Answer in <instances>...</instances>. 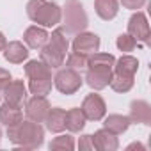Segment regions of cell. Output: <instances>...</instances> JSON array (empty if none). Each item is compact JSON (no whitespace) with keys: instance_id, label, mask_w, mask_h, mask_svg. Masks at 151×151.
<instances>
[{"instance_id":"obj_1","label":"cell","mask_w":151,"mask_h":151,"mask_svg":"<svg viewBox=\"0 0 151 151\" xmlns=\"http://www.w3.org/2000/svg\"><path fill=\"white\" fill-rule=\"evenodd\" d=\"M114 62L116 57L110 53H100V52L91 53V57L87 59V75H86V82L91 89L101 91L110 84Z\"/></svg>"},{"instance_id":"obj_2","label":"cell","mask_w":151,"mask_h":151,"mask_svg":"<svg viewBox=\"0 0 151 151\" xmlns=\"http://www.w3.org/2000/svg\"><path fill=\"white\" fill-rule=\"evenodd\" d=\"M7 137L13 144L27 147V149H36L43 144L45 140V130L39 123L34 121H20L13 126H7Z\"/></svg>"},{"instance_id":"obj_3","label":"cell","mask_w":151,"mask_h":151,"mask_svg":"<svg viewBox=\"0 0 151 151\" xmlns=\"http://www.w3.org/2000/svg\"><path fill=\"white\" fill-rule=\"evenodd\" d=\"M27 14L34 23L43 27H55L57 23H60L62 18L60 7L53 2H46V0H29Z\"/></svg>"},{"instance_id":"obj_4","label":"cell","mask_w":151,"mask_h":151,"mask_svg":"<svg viewBox=\"0 0 151 151\" xmlns=\"http://www.w3.org/2000/svg\"><path fill=\"white\" fill-rule=\"evenodd\" d=\"M89 25L87 14L78 0H69L64 6V27L62 30L68 34H78L84 32Z\"/></svg>"},{"instance_id":"obj_5","label":"cell","mask_w":151,"mask_h":151,"mask_svg":"<svg viewBox=\"0 0 151 151\" xmlns=\"http://www.w3.org/2000/svg\"><path fill=\"white\" fill-rule=\"evenodd\" d=\"M53 84L62 94H75L82 87V77H80V73L77 69L64 68V69L57 71L55 78H53Z\"/></svg>"},{"instance_id":"obj_6","label":"cell","mask_w":151,"mask_h":151,"mask_svg":"<svg viewBox=\"0 0 151 151\" xmlns=\"http://www.w3.org/2000/svg\"><path fill=\"white\" fill-rule=\"evenodd\" d=\"M50 110V103L45 96H32L25 101V114L34 123H43Z\"/></svg>"},{"instance_id":"obj_7","label":"cell","mask_w":151,"mask_h":151,"mask_svg":"<svg viewBox=\"0 0 151 151\" xmlns=\"http://www.w3.org/2000/svg\"><path fill=\"white\" fill-rule=\"evenodd\" d=\"M128 34L140 43H147L149 41V23L144 13L137 11L135 14H132L130 22H128Z\"/></svg>"},{"instance_id":"obj_8","label":"cell","mask_w":151,"mask_h":151,"mask_svg":"<svg viewBox=\"0 0 151 151\" xmlns=\"http://www.w3.org/2000/svg\"><path fill=\"white\" fill-rule=\"evenodd\" d=\"M82 112L89 121H100L105 117L107 105L100 94H89V96H86V100L82 103Z\"/></svg>"},{"instance_id":"obj_9","label":"cell","mask_w":151,"mask_h":151,"mask_svg":"<svg viewBox=\"0 0 151 151\" xmlns=\"http://www.w3.org/2000/svg\"><path fill=\"white\" fill-rule=\"evenodd\" d=\"M100 50V37L93 32H78L73 39V52L91 55Z\"/></svg>"},{"instance_id":"obj_10","label":"cell","mask_w":151,"mask_h":151,"mask_svg":"<svg viewBox=\"0 0 151 151\" xmlns=\"http://www.w3.org/2000/svg\"><path fill=\"white\" fill-rule=\"evenodd\" d=\"M39 50H41V52H39V57H41V60H43L48 68L57 69V68H60V66L64 64V57H66V53L60 52L57 46H53L50 41H46V45L41 46Z\"/></svg>"},{"instance_id":"obj_11","label":"cell","mask_w":151,"mask_h":151,"mask_svg":"<svg viewBox=\"0 0 151 151\" xmlns=\"http://www.w3.org/2000/svg\"><path fill=\"white\" fill-rule=\"evenodd\" d=\"M2 93H4V98H6L7 103L22 107L27 101V87H25V84L22 80H11L9 86Z\"/></svg>"},{"instance_id":"obj_12","label":"cell","mask_w":151,"mask_h":151,"mask_svg":"<svg viewBox=\"0 0 151 151\" xmlns=\"http://www.w3.org/2000/svg\"><path fill=\"white\" fill-rule=\"evenodd\" d=\"M130 123L149 124L151 123V107L144 100H135L130 105Z\"/></svg>"},{"instance_id":"obj_13","label":"cell","mask_w":151,"mask_h":151,"mask_svg":"<svg viewBox=\"0 0 151 151\" xmlns=\"http://www.w3.org/2000/svg\"><path fill=\"white\" fill-rule=\"evenodd\" d=\"M93 144H94V149L98 151H116L119 147V140L114 133H110L109 130H98L94 135H93Z\"/></svg>"},{"instance_id":"obj_14","label":"cell","mask_w":151,"mask_h":151,"mask_svg":"<svg viewBox=\"0 0 151 151\" xmlns=\"http://www.w3.org/2000/svg\"><path fill=\"white\" fill-rule=\"evenodd\" d=\"M23 41L27 43V46H30V48H34V50H39L41 46L46 45V41H48V32H46L45 29L37 27V25H32V27H29V29L25 30Z\"/></svg>"},{"instance_id":"obj_15","label":"cell","mask_w":151,"mask_h":151,"mask_svg":"<svg viewBox=\"0 0 151 151\" xmlns=\"http://www.w3.org/2000/svg\"><path fill=\"white\" fill-rule=\"evenodd\" d=\"M4 52V57L7 62H13V64H22L23 60H27L29 57V50L23 46V43L20 41H11L6 45V48L2 50Z\"/></svg>"},{"instance_id":"obj_16","label":"cell","mask_w":151,"mask_h":151,"mask_svg":"<svg viewBox=\"0 0 151 151\" xmlns=\"http://www.w3.org/2000/svg\"><path fill=\"white\" fill-rule=\"evenodd\" d=\"M64 121H66V110L55 107V109H50L48 110V114H46V117H45L43 123H46V128L52 133H60L66 128V123Z\"/></svg>"},{"instance_id":"obj_17","label":"cell","mask_w":151,"mask_h":151,"mask_svg":"<svg viewBox=\"0 0 151 151\" xmlns=\"http://www.w3.org/2000/svg\"><path fill=\"white\" fill-rule=\"evenodd\" d=\"M23 119V112H22V107L18 105H13V103H4L0 105V123L6 124V126H13L16 123H20Z\"/></svg>"},{"instance_id":"obj_18","label":"cell","mask_w":151,"mask_h":151,"mask_svg":"<svg viewBox=\"0 0 151 151\" xmlns=\"http://www.w3.org/2000/svg\"><path fill=\"white\" fill-rule=\"evenodd\" d=\"M114 73L116 75H123V77H135V73L139 69V60L132 55H123L121 59H117L114 62Z\"/></svg>"},{"instance_id":"obj_19","label":"cell","mask_w":151,"mask_h":151,"mask_svg":"<svg viewBox=\"0 0 151 151\" xmlns=\"http://www.w3.org/2000/svg\"><path fill=\"white\" fill-rule=\"evenodd\" d=\"M128 126H130V117L121 116V114H110V116H107L105 121H103V128L109 130V132L114 133V135L124 133V132L128 130Z\"/></svg>"},{"instance_id":"obj_20","label":"cell","mask_w":151,"mask_h":151,"mask_svg":"<svg viewBox=\"0 0 151 151\" xmlns=\"http://www.w3.org/2000/svg\"><path fill=\"white\" fill-rule=\"evenodd\" d=\"M94 9L96 14L101 20H114L119 11V2L117 0H94Z\"/></svg>"},{"instance_id":"obj_21","label":"cell","mask_w":151,"mask_h":151,"mask_svg":"<svg viewBox=\"0 0 151 151\" xmlns=\"http://www.w3.org/2000/svg\"><path fill=\"white\" fill-rule=\"evenodd\" d=\"M25 75L29 77V80L52 78V68H48L43 60H29L25 66Z\"/></svg>"},{"instance_id":"obj_22","label":"cell","mask_w":151,"mask_h":151,"mask_svg":"<svg viewBox=\"0 0 151 151\" xmlns=\"http://www.w3.org/2000/svg\"><path fill=\"white\" fill-rule=\"evenodd\" d=\"M86 121H87V117L84 116L82 109H69V110L66 112V121H64V123H66V128H68L69 132H73V133L84 130Z\"/></svg>"},{"instance_id":"obj_23","label":"cell","mask_w":151,"mask_h":151,"mask_svg":"<svg viewBox=\"0 0 151 151\" xmlns=\"http://www.w3.org/2000/svg\"><path fill=\"white\" fill-rule=\"evenodd\" d=\"M29 91L36 96H46L52 91V78H34L29 80Z\"/></svg>"},{"instance_id":"obj_24","label":"cell","mask_w":151,"mask_h":151,"mask_svg":"<svg viewBox=\"0 0 151 151\" xmlns=\"http://www.w3.org/2000/svg\"><path fill=\"white\" fill-rule=\"evenodd\" d=\"M116 93H128L133 87V77H123V75L112 73V80L109 84Z\"/></svg>"},{"instance_id":"obj_25","label":"cell","mask_w":151,"mask_h":151,"mask_svg":"<svg viewBox=\"0 0 151 151\" xmlns=\"http://www.w3.org/2000/svg\"><path fill=\"white\" fill-rule=\"evenodd\" d=\"M48 41L53 45V46H57L60 52H68V48H69V41H68V37H66V32L62 30V29H57V30H53L52 32V36H48Z\"/></svg>"},{"instance_id":"obj_26","label":"cell","mask_w":151,"mask_h":151,"mask_svg":"<svg viewBox=\"0 0 151 151\" xmlns=\"http://www.w3.org/2000/svg\"><path fill=\"white\" fill-rule=\"evenodd\" d=\"M73 147H75V142H73V137H69V135L55 137V139L50 142V149H53V151H64V149L71 151Z\"/></svg>"},{"instance_id":"obj_27","label":"cell","mask_w":151,"mask_h":151,"mask_svg":"<svg viewBox=\"0 0 151 151\" xmlns=\"http://www.w3.org/2000/svg\"><path fill=\"white\" fill-rule=\"evenodd\" d=\"M86 66H87V55L78 53V52H73V53L68 55V68L78 71V69H82Z\"/></svg>"},{"instance_id":"obj_28","label":"cell","mask_w":151,"mask_h":151,"mask_svg":"<svg viewBox=\"0 0 151 151\" xmlns=\"http://www.w3.org/2000/svg\"><path fill=\"white\" fill-rule=\"evenodd\" d=\"M116 45H117V48H119L121 52H133L135 46H137V41H135L130 34H121V36H117Z\"/></svg>"},{"instance_id":"obj_29","label":"cell","mask_w":151,"mask_h":151,"mask_svg":"<svg viewBox=\"0 0 151 151\" xmlns=\"http://www.w3.org/2000/svg\"><path fill=\"white\" fill-rule=\"evenodd\" d=\"M78 147H80L82 151H93V149H94L93 135H82V137H80V142H78Z\"/></svg>"},{"instance_id":"obj_30","label":"cell","mask_w":151,"mask_h":151,"mask_svg":"<svg viewBox=\"0 0 151 151\" xmlns=\"http://www.w3.org/2000/svg\"><path fill=\"white\" fill-rule=\"evenodd\" d=\"M11 80H13V78H11V73H9L7 69H4V68H0V93H2V91L9 86Z\"/></svg>"},{"instance_id":"obj_31","label":"cell","mask_w":151,"mask_h":151,"mask_svg":"<svg viewBox=\"0 0 151 151\" xmlns=\"http://www.w3.org/2000/svg\"><path fill=\"white\" fill-rule=\"evenodd\" d=\"M121 4H123V7H126V9L137 11V9H140V7L146 4V0H121Z\"/></svg>"},{"instance_id":"obj_32","label":"cell","mask_w":151,"mask_h":151,"mask_svg":"<svg viewBox=\"0 0 151 151\" xmlns=\"http://www.w3.org/2000/svg\"><path fill=\"white\" fill-rule=\"evenodd\" d=\"M6 45H7V41H6V36L0 32V52H2L4 48H6Z\"/></svg>"},{"instance_id":"obj_33","label":"cell","mask_w":151,"mask_h":151,"mask_svg":"<svg viewBox=\"0 0 151 151\" xmlns=\"http://www.w3.org/2000/svg\"><path fill=\"white\" fill-rule=\"evenodd\" d=\"M128 149H144V146H142V144H139V142H133V144H130V146H128Z\"/></svg>"},{"instance_id":"obj_34","label":"cell","mask_w":151,"mask_h":151,"mask_svg":"<svg viewBox=\"0 0 151 151\" xmlns=\"http://www.w3.org/2000/svg\"><path fill=\"white\" fill-rule=\"evenodd\" d=\"M0 140H2V130H0Z\"/></svg>"}]
</instances>
